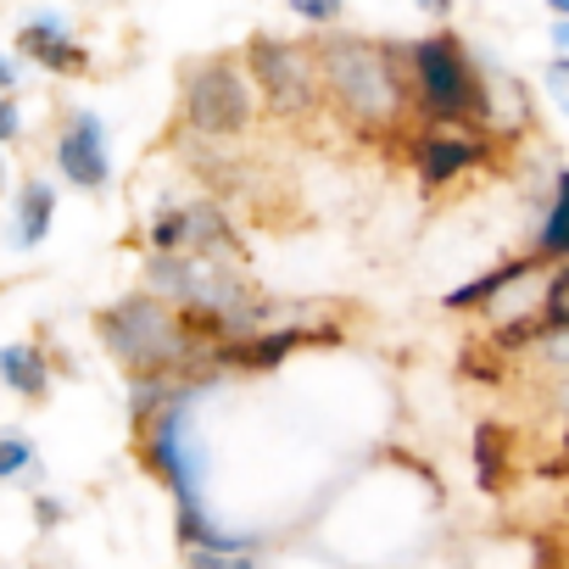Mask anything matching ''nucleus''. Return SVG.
Returning a JSON list of instances; mask_svg holds the SVG:
<instances>
[{
  "instance_id": "20",
  "label": "nucleus",
  "mask_w": 569,
  "mask_h": 569,
  "mask_svg": "<svg viewBox=\"0 0 569 569\" xmlns=\"http://www.w3.org/2000/svg\"><path fill=\"white\" fill-rule=\"evenodd\" d=\"M547 84H552V90L563 96V84H569V57H558V62L547 68Z\"/></svg>"
},
{
  "instance_id": "3",
  "label": "nucleus",
  "mask_w": 569,
  "mask_h": 569,
  "mask_svg": "<svg viewBox=\"0 0 569 569\" xmlns=\"http://www.w3.org/2000/svg\"><path fill=\"white\" fill-rule=\"evenodd\" d=\"M96 336L107 341V352L129 369V375H179L184 363L201 358V347L184 336L179 308L157 302V297H123L96 319Z\"/></svg>"
},
{
  "instance_id": "22",
  "label": "nucleus",
  "mask_w": 569,
  "mask_h": 569,
  "mask_svg": "<svg viewBox=\"0 0 569 569\" xmlns=\"http://www.w3.org/2000/svg\"><path fill=\"white\" fill-rule=\"evenodd\" d=\"M12 84H18V68H12V62H7V57H0V96H7V90H12Z\"/></svg>"
},
{
  "instance_id": "2",
  "label": "nucleus",
  "mask_w": 569,
  "mask_h": 569,
  "mask_svg": "<svg viewBox=\"0 0 569 569\" xmlns=\"http://www.w3.org/2000/svg\"><path fill=\"white\" fill-rule=\"evenodd\" d=\"M408 57H413V90H419L425 123L486 134V123H491V90H486L469 46L452 29H436V34L413 40Z\"/></svg>"
},
{
  "instance_id": "16",
  "label": "nucleus",
  "mask_w": 569,
  "mask_h": 569,
  "mask_svg": "<svg viewBox=\"0 0 569 569\" xmlns=\"http://www.w3.org/2000/svg\"><path fill=\"white\" fill-rule=\"evenodd\" d=\"M34 463V441L29 436H0V480H12Z\"/></svg>"
},
{
  "instance_id": "19",
  "label": "nucleus",
  "mask_w": 569,
  "mask_h": 569,
  "mask_svg": "<svg viewBox=\"0 0 569 569\" xmlns=\"http://www.w3.org/2000/svg\"><path fill=\"white\" fill-rule=\"evenodd\" d=\"M18 134H23V112H18V101H12V96H0V146L18 140Z\"/></svg>"
},
{
  "instance_id": "23",
  "label": "nucleus",
  "mask_w": 569,
  "mask_h": 569,
  "mask_svg": "<svg viewBox=\"0 0 569 569\" xmlns=\"http://www.w3.org/2000/svg\"><path fill=\"white\" fill-rule=\"evenodd\" d=\"M552 46H558V57H569V23H552Z\"/></svg>"
},
{
  "instance_id": "12",
  "label": "nucleus",
  "mask_w": 569,
  "mask_h": 569,
  "mask_svg": "<svg viewBox=\"0 0 569 569\" xmlns=\"http://www.w3.org/2000/svg\"><path fill=\"white\" fill-rule=\"evenodd\" d=\"M508 458H513L508 430L486 419V425L475 430V480H480V491H486V497H497V491L508 486Z\"/></svg>"
},
{
  "instance_id": "14",
  "label": "nucleus",
  "mask_w": 569,
  "mask_h": 569,
  "mask_svg": "<svg viewBox=\"0 0 569 569\" xmlns=\"http://www.w3.org/2000/svg\"><path fill=\"white\" fill-rule=\"evenodd\" d=\"M0 380H7L18 397H46L51 391V369H46L40 347H7L0 352Z\"/></svg>"
},
{
  "instance_id": "11",
  "label": "nucleus",
  "mask_w": 569,
  "mask_h": 569,
  "mask_svg": "<svg viewBox=\"0 0 569 569\" xmlns=\"http://www.w3.org/2000/svg\"><path fill=\"white\" fill-rule=\"evenodd\" d=\"M51 218H57V190L46 179H29L18 190V229H12V240L18 246H40L51 234Z\"/></svg>"
},
{
  "instance_id": "24",
  "label": "nucleus",
  "mask_w": 569,
  "mask_h": 569,
  "mask_svg": "<svg viewBox=\"0 0 569 569\" xmlns=\"http://www.w3.org/2000/svg\"><path fill=\"white\" fill-rule=\"evenodd\" d=\"M558 101H563V118H569V90H563V96H558Z\"/></svg>"
},
{
  "instance_id": "4",
  "label": "nucleus",
  "mask_w": 569,
  "mask_h": 569,
  "mask_svg": "<svg viewBox=\"0 0 569 569\" xmlns=\"http://www.w3.org/2000/svg\"><path fill=\"white\" fill-rule=\"evenodd\" d=\"M246 68L251 84L262 96V107L284 123H302L325 107V79H319V57L313 46L279 40V34H251L246 40Z\"/></svg>"
},
{
  "instance_id": "9",
  "label": "nucleus",
  "mask_w": 569,
  "mask_h": 569,
  "mask_svg": "<svg viewBox=\"0 0 569 569\" xmlns=\"http://www.w3.org/2000/svg\"><path fill=\"white\" fill-rule=\"evenodd\" d=\"M319 341H336V336H313V330H262V336H251V341H240V347L212 352L207 363H218V369H279L291 352L319 347Z\"/></svg>"
},
{
  "instance_id": "1",
  "label": "nucleus",
  "mask_w": 569,
  "mask_h": 569,
  "mask_svg": "<svg viewBox=\"0 0 569 569\" xmlns=\"http://www.w3.org/2000/svg\"><path fill=\"white\" fill-rule=\"evenodd\" d=\"M313 57H319L325 101L363 134H386L419 107L408 46L358 40V34H325V40H313Z\"/></svg>"
},
{
  "instance_id": "18",
  "label": "nucleus",
  "mask_w": 569,
  "mask_h": 569,
  "mask_svg": "<svg viewBox=\"0 0 569 569\" xmlns=\"http://www.w3.org/2000/svg\"><path fill=\"white\" fill-rule=\"evenodd\" d=\"M302 23H341V0H291Z\"/></svg>"
},
{
  "instance_id": "6",
  "label": "nucleus",
  "mask_w": 569,
  "mask_h": 569,
  "mask_svg": "<svg viewBox=\"0 0 569 569\" xmlns=\"http://www.w3.org/2000/svg\"><path fill=\"white\" fill-rule=\"evenodd\" d=\"M57 168L79 190H107L112 184V151H107V123L96 112H73V123L57 140Z\"/></svg>"
},
{
  "instance_id": "5",
  "label": "nucleus",
  "mask_w": 569,
  "mask_h": 569,
  "mask_svg": "<svg viewBox=\"0 0 569 569\" xmlns=\"http://www.w3.org/2000/svg\"><path fill=\"white\" fill-rule=\"evenodd\" d=\"M251 118H257V84L234 57H201L184 68V123L201 140L212 146L240 140Z\"/></svg>"
},
{
  "instance_id": "8",
  "label": "nucleus",
  "mask_w": 569,
  "mask_h": 569,
  "mask_svg": "<svg viewBox=\"0 0 569 569\" xmlns=\"http://www.w3.org/2000/svg\"><path fill=\"white\" fill-rule=\"evenodd\" d=\"M18 46H23V57H34V62L51 68V73H84V68H90V51L68 34V18H62V12L29 18V29L18 34Z\"/></svg>"
},
{
  "instance_id": "21",
  "label": "nucleus",
  "mask_w": 569,
  "mask_h": 569,
  "mask_svg": "<svg viewBox=\"0 0 569 569\" xmlns=\"http://www.w3.org/2000/svg\"><path fill=\"white\" fill-rule=\"evenodd\" d=\"M34 513H40V525H57V519H62V502L40 497V502H34Z\"/></svg>"
},
{
  "instance_id": "15",
  "label": "nucleus",
  "mask_w": 569,
  "mask_h": 569,
  "mask_svg": "<svg viewBox=\"0 0 569 569\" xmlns=\"http://www.w3.org/2000/svg\"><path fill=\"white\" fill-rule=\"evenodd\" d=\"M541 325L547 330H569V262L552 273V284H547V297H541Z\"/></svg>"
},
{
  "instance_id": "7",
  "label": "nucleus",
  "mask_w": 569,
  "mask_h": 569,
  "mask_svg": "<svg viewBox=\"0 0 569 569\" xmlns=\"http://www.w3.org/2000/svg\"><path fill=\"white\" fill-rule=\"evenodd\" d=\"M480 162H486V140L469 134V129H436V123H425L413 134V168H419L425 184H447V179H458V173H469Z\"/></svg>"
},
{
  "instance_id": "13",
  "label": "nucleus",
  "mask_w": 569,
  "mask_h": 569,
  "mask_svg": "<svg viewBox=\"0 0 569 569\" xmlns=\"http://www.w3.org/2000/svg\"><path fill=\"white\" fill-rule=\"evenodd\" d=\"M525 273H536V262H530V251L525 257H513V262H502V268H491V273H480V279H469V284H458V291L447 297V308L452 313H469V308H486L497 291H508L513 279H525Z\"/></svg>"
},
{
  "instance_id": "17",
  "label": "nucleus",
  "mask_w": 569,
  "mask_h": 569,
  "mask_svg": "<svg viewBox=\"0 0 569 569\" xmlns=\"http://www.w3.org/2000/svg\"><path fill=\"white\" fill-rule=\"evenodd\" d=\"M184 569H257V552H184Z\"/></svg>"
},
{
  "instance_id": "10",
  "label": "nucleus",
  "mask_w": 569,
  "mask_h": 569,
  "mask_svg": "<svg viewBox=\"0 0 569 569\" xmlns=\"http://www.w3.org/2000/svg\"><path fill=\"white\" fill-rule=\"evenodd\" d=\"M530 262L547 268V262H569V173H558V190L541 212V229H536V246H530Z\"/></svg>"
}]
</instances>
